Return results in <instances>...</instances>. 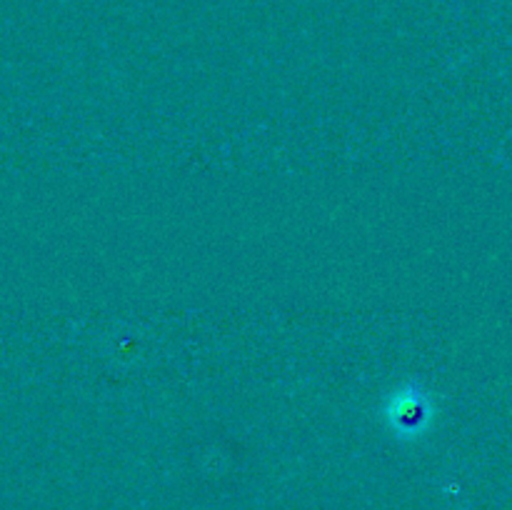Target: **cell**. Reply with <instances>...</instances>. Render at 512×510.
Returning <instances> with one entry per match:
<instances>
[{"label":"cell","instance_id":"6da1fadb","mask_svg":"<svg viewBox=\"0 0 512 510\" xmlns=\"http://www.w3.org/2000/svg\"><path fill=\"white\" fill-rule=\"evenodd\" d=\"M385 420L398 438H420L433 423V405L418 388H405L390 398Z\"/></svg>","mask_w":512,"mask_h":510}]
</instances>
